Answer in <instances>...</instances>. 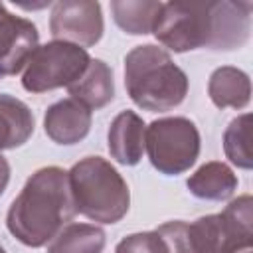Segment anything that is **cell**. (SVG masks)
<instances>
[{
    "instance_id": "3",
    "label": "cell",
    "mask_w": 253,
    "mask_h": 253,
    "mask_svg": "<svg viewBox=\"0 0 253 253\" xmlns=\"http://www.w3.org/2000/svg\"><path fill=\"white\" fill-rule=\"evenodd\" d=\"M125 87L132 103L142 111L164 113L186 99L188 75L166 49L144 43L125 55Z\"/></svg>"
},
{
    "instance_id": "7",
    "label": "cell",
    "mask_w": 253,
    "mask_h": 253,
    "mask_svg": "<svg viewBox=\"0 0 253 253\" xmlns=\"http://www.w3.org/2000/svg\"><path fill=\"white\" fill-rule=\"evenodd\" d=\"M91 57L87 49L53 40L38 45L22 75V87L30 93H45L59 87H69L87 69Z\"/></svg>"
},
{
    "instance_id": "23",
    "label": "cell",
    "mask_w": 253,
    "mask_h": 253,
    "mask_svg": "<svg viewBox=\"0 0 253 253\" xmlns=\"http://www.w3.org/2000/svg\"><path fill=\"white\" fill-rule=\"evenodd\" d=\"M0 253H6V249H4V247H2V245H0Z\"/></svg>"
},
{
    "instance_id": "13",
    "label": "cell",
    "mask_w": 253,
    "mask_h": 253,
    "mask_svg": "<svg viewBox=\"0 0 253 253\" xmlns=\"http://www.w3.org/2000/svg\"><path fill=\"white\" fill-rule=\"evenodd\" d=\"M208 95L217 109H243L251 99L249 75L237 67H217L208 81Z\"/></svg>"
},
{
    "instance_id": "8",
    "label": "cell",
    "mask_w": 253,
    "mask_h": 253,
    "mask_svg": "<svg viewBox=\"0 0 253 253\" xmlns=\"http://www.w3.org/2000/svg\"><path fill=\"white\" fill-rule=\"evenodd\" d=\"M105 22L99 2L91 0H61L53 4L49 32L55 40L91 47L103 38Z\"/></svg>"
},
{
    "instance_id": "14",
    "label": "cell",
    "mask_w": 253,
    "mask_h": 253,
    "mask_svg": "<svg viewBox=\"0 0 253 253\" xmlns=\"http://www.w3.org/2000/svg\"><path fill=\"white\" fill-rule=\"evenodd\" d=\"M188 190L200 200H229L237 190V176L225 162H206L202 164L186 182Z\"/></svg>"
},
{
    "instance_id": "12",
    "label": "cell",
    "mask_w": 253,
    "mask_h": 253,
    "mask_svg": "<svg viewBox=\"0 0 253 253\" xmlns=\"http://www.w3.org/2000/svg\"><path fill=\"white\" fill-rule=\"evenodd\" d=\"M71 99L85 105L89 111L103 109L115 97L113 69L103 59H91L83 75L67 87Z\"/></svg>"
},
{
    "instance_id": "11",
    "label": "cell",
    "mask_w": 253,
    "mask_h": 253,
    "mask_svg": "<svg viewBox=\"0 0 253 253\" xmlns=\"http://www.w3.org/2000/svg\"><path fill=\"white\" fill-rule=\"evenodd\" d=\"M144 132L146 125L134 111L119 113L107 134L111 156L123 166H134L142 160L144 154Z\"/></svg>"
},
{
    "instance_id": "9",
    "label": "cell",
    "mask_w": 253,
    "mask_h": 253,
    "mask_svg": "<svg viewBox=\"0 0 253 253\" xmlns=\"http://www.w3.org/2000/svg\"><path fill=\"white\" fill-rule=\"evenodd\" d=\"M40 42L36 24L16 16L0 4V77H10L22 71L34 55Z\"/></svg>"
},
{
    "instance_id": "10",
    "label": "cell",
    "mask_w": 253,
    "mask_h": 253,
    "mask_svg": "<svg viewBox=\"0 0 253 253\" xmlns=\"http://www.w3.org/2000/svg\"><path fill=\"white\" fill-rule=\"evenodd\" d=\"M43 128L57 144H77L89 134L91 111L75 99H61L47 107L43 115Z\"/></svg>"
},
{
    "instance_id": "17",
    "label": "cell",
    "mask_w": 253,
    "mask_h": 253,
    "mask_svg": "<svg viewBox=\"0 0 253 253\" xmlns=\"http://www.w3.org/2000/svg\"><path fill=\"white\" fill-rule=\"evenodd\" d=\"M162 10V2L156 0H113V20L121 30L132 36L150 34L154 22Z\"/></svg>"
},
{
    "instance_id": "6",
    "label": "cell",
    "mask_w": 253,
    "mask_h": 253,
    "mask_svg": "<svg viewBox=\"0 0 253 253\" xmlns=\"http://www.w3.org/2000/svg\"><path fill=\"white\" fill-rule=\"evenodd\" d=\"M196 253H231L253 245V200L249 194L229 202L221 213H210L188 223Z\"/></svg>"
},
{
    "instance_id": "21",
    "label": "cell",
    "mask_w": 253,
    "mask_h": 253,
    "mask_svg": "<svg viewBox=\"0 0 253 253\" xmlns=\"http://www.w3.org/2000/svg\"><path fill=\"white\" fill-rule=\"evenodd\" d=\"M8 182H10V164H8V160L0 154V196L4 194Z\"/></svg>"
},
{
    "instance_id": "22",
    "label": "cell",
    "mask_w": 253,
    "mask_h": 253,
    "mask_svg": "<svg viewBox=\"0 0 253 253\" xmlns=\"http://www.w3.org/2000/svg\"><path fill=\"white\" fill-rule=\"evenodd\" d=\"M231 253H253V245H245V247H239V249H235V251H231Z\"/></svg>"
},
{
    "instance_id": "20",
    "label": "cell",
    "mask_w": 253,
    "mask_h": 253,
    "mask_svg": "<svg viewBox=\"0 0 253 253\" xmlns=\"http://www.w3.org/2000/svg\"><path fill=\"white\" fill-rule=\"evenodd\" d=\"M115 253H168V249L156 231H140L123 237L117 243Z\"/></svg>"
},
{
    "instance_id": "15",
    "label": "cell",
    "mask_w": 253,
    "mask_h": 253,
    "mask_svg": "<svg viewBox=\"0 0 253 253\" xmlns=\"http://www.w3.org/2000/svg\"><path fill=\"white\" fill-rule=\"evenodd\" d=\"M34 132V115L30 107L6 93H0V150L18 148Z\"/></svg>"
},
{
    "instance_id": "2",
    "label": "cell",
    "mask_w": 253,
    "mask_h": 253,
    "mask_svg": "<svg viewBox=\"0 0 253 253\" xmlns=\"http://www.w3.org/2000/svg\"><path fill=\"white\" fill-rule=\"evenodd\" d=\"M69 176L59 166L36 170L10 204L8 231L28 247H43L75 217Z\"/></svg>"
},
{
    "instance_id": "18",
    "label": "cell",
    "mask_w": 253,
    "mask_h": 253,
    "mask_svg": "<svg viewBox=\"0 0 253 253\" xmlns=\"http://www.w3.org/2000/svg\"><path fill=\"white\" fill-rule=\"evenodd\" d=\"M249 126H251V115L245 113L235 117L223 132L225 156L231 160V164L243 170H251L253 166V156L249 148Z\"/></svg>"
},
{
    "instance_id": "5",
    "label": "cell",
    "mask_w": 253,
    "mask_h": 253,
    "mask_svg": "<svg viewBox=\"0 0 253 253\" xmlns=\"http://www.w3.org/2000/svg\"><path fill=\"white\" fill-rule=\"evenodd\" d=\"M144 150L158 172L176 176L196 164L200 156V132L186 117L156 119L146 126Z\"/></svg>"
},
{
    "instance_id": "19",
    "label": "cell",
    "mask_w": 253,
    "mask_h": 253,
    "mask_svg": "<svg viewBox=\"0 0 253 253\" xmlns=\"http://www.w3.org/2000/svg\"><path fill=\"white\" fill-rule=\"evenodd\" d=\"M154 231L162 237L168 253H196L186 221H180V219L166 221V223L158 225Z\"/></svg>"
},
{
    "instance_id": "16",
    "label": "cell",
    "mask_w": 253,
    "mask_h": 253,
    "mask_svg": "<svg viewBox=\"0 0 253 253\" xmlns=\"http://www.w3.org/2000/svg\"><path fill=\"white\" fill-rule=\"evenodd\" d=\"M105 231L93 223H67L49 241L47 253H103Z\"/></svg>"
},
{
    "instance_id": "4",
    "label": "cell",
    "mask_w": 253,
    "mask_h": 253,
    "mask_svg": "<svg viewBox=\"0 0 253 253\" xmlns=\"http://www.w3.org/2000/svg\"><path fill=\"white\" fill-rule=\"evenodd\" d=\"M75 210L99 223L121 221L130 206V192L117 168L101 158L87 156L67 172Z\"/></svg>"
},
{
    "instance_id": "1",
    "label": "cell",
    "mask_w": 253,
    "mask_h": 253,
    "mask_svg": "<svg viewBox=\"0 0 253 253\" xmlns=\"http://www.w3.org/2000/svg\"><path fill=\"white\" fill-rule=\"evenodd\" d=\"M249 2L172 0L162 4L152 34L176 53L198 47L235 49L249 38Z\"/></svg>"
}]
</instances>
